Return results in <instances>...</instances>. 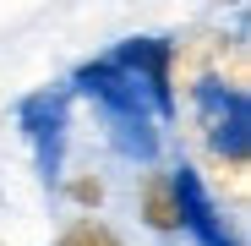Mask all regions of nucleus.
Masks as SVG:
<instances>
[{"instance_id":"nucleus-1","label":"nucleus","mask_w":251,"mask_h":246,"mask_svg":"<svg viewBox=\"0 0 251 246\" xmlns=\"http://www.w3.org/2000/svg\"><path fill=\"white\" fill-rule=\"evenodd\" d=\"M170 181H175L180 230H191L202 246H235V235L224 230V219H219V208H213V197L202 191V175H197V170H180V175H170Z\"/></svg>"},{"instance_id":"nucleus-3","label":"nucleus","mask_w":251,"mask_h":246,"mask_svg":"<svg viewBox=\"0 0 251 246\" xmlns=\"http://www.w3.org/2000/svg\"><path fill=\"white\" fill-rule=\"evenodd\" d=\"M55 246H126L104 219H76V224H66V235L55 241Z\"/></svg>"},{"instance_id":"nucleus-4","label":"nucleus","mask_w":251,"mask_h":246,"mask_svg":"<svg viewBox=\"0 0 251 246\" xmlns=\"http://www.w3.org/2000/svg\"><path fill=\"white\" fill-rule=\"evenodd\" d=\"M71 197H76V202H88V208H99V197H104L99 175H76V181H71Z\"/></svg>"},{"instance_id":"nucleus-2","label":"nucleus","mask_w":251,"mask_h":246,"mask_svg":"<svg viewBox=\"0 0 251 246\" xmlns=\"http://www.w3.org/2000/svg\"><path fill=\"white\" fill-rule=\"evenodd\" d=\"M142 219L153 224V230H180V208H175V181L164 175V170H153L148 181H142Z\"/></svg>"}]
</instances>
